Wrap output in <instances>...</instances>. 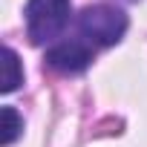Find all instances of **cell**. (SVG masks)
<instances>
[{"label":"cell","mask_w":147,"mask_h":147,"mask_svg":"<svg viewBox=\"0 0 147 147\" xmlns=\"http://www.w3.org/2000/svg\"><path fill=\"white\" fill-rule=\"evenodd\" d=\"M20 84H23L20 58H18V52L12 46H3V84H0V90L3 92H15Z\"/></svg>","instance_id":"4"},{"label":"cell","mask_w":147,"mask_h":147,"mask_svg":"<svg viewBox=\"0 0 147 147\" xmlns=\"http://www.w3.org/2000/svg\"><path fill=\"white\" fill-rule=\"evenodd\" d=\"M75 23L78 32L95 46H113L127 32V15L115 6H87Z\"/></svg>","instance_id":"2"},{"label":"cell","mask_w":147,"mask_h":147,"mask_svg":"<svg viewBox=\"0 0 147 147\" xmlns=\"http://www.w3.org/2000/svg\"><path fill=\"white\" fill-rule=\"evenodd\" d=\"M69 0H29L26 3V35L32 43L55 40L69 23Z\"/></svg>","instance_id":"1"},{"label":"cell","mask_w":147,"mask_h":147,"mask_svg":"<svg viewBox=\"0 0 147 147\" xmlns=\"http://www.w3.org/2000/svg\"><path fill=\"white\" fill-rule=\"evenodd\" d=\"M20 130H23V118L18 115V110L15 107H3L0 110V144L9 147L12 141H18Z\"/></svg>","instance_id":"5"},{"label":"cell","mask_w":147,"mask_h":147,"mask_svg":"<svg viewBox=\"0 0 147 147\" xmlns=\"http://www.w3.org/2000/svg\"><path fill=\"white\" fill-rule=\"evenodd\" d=\"M46 63L58 72H84L92 63V46L84 40H63L46 49Z\"/></svg>","instance_id":"3"}]
</instances>
